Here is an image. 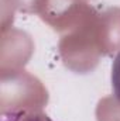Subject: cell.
<instances>
[{
	"mask_svg": "<svg viewBox=\"0 0 120 121\" xmlns=\"http://www.w3.org/2000/svg\"><path fill=\"white\" fill-rule=\"evenodd\" d=\"M1 121H52L42 111L34 110H17L10 111L1 117Z\"/></svg>",
	"mask_w": 120,
	"mask_h": 121,
	"instance_id": "cell-1",
	"label": "cell"
},
{
	"mask_svg": "<svg viewBox=\"0 0 120 121\" xmlns=\"http://www.w3.org/2000/svg\"><path fill=\"white\" fill-rule=\"evenodd\" d=\"M112 87L116 99L120 101V52H117L112 63Z\"/></svg>",
	"mask_w": 120,
	"mask_h": 121,
	"instance_id": "cell-2",
	"label": "cell"
}]
</instances>
